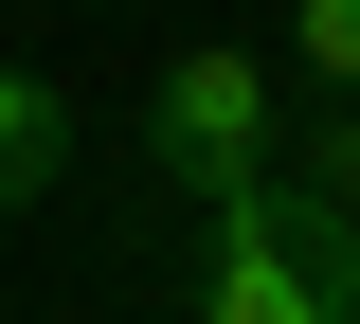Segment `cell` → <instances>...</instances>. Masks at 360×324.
<instances>
[{
  "mask_svg": "<svg viewBox=\"0 0 360 324\" xmlns=\"http://www.w3.org/2000/svg\"><path fill=\"white\" fill-rule=\"evenodd\" d=\"M72 144H90V108L54 91V72H18V54H0V216H37V198L72 181Z\"/></svg>",
  "mask_w": 360,
  "mask_h": 324,
  "instance_id": "cell-3",
  "label": "cell"
},
{
  "mask_svg": "<svg viewBox=\"0 0 360 324\" xmlns=\"http://www.w3.org/2000/svg\"><path fill=\"white\" fill-rule=\"evenodd\" d=\"M144 162H162L180 198H234L288 162V54L252 37H180L162 72H144Z\"/></svg>",
  "mask_w": 360,
  "mask_h": 324,
  "instance_id": "cell-2",
  "label": "cell"
},
{
  "mask_svg": "<svg viewBox=\"0 0 360 324\" xmlns=\"http://www.w3.org/2000/svg\"><path fill=\"white\" fill-rule=\"evenodd\" d=\"M198 324H360V216H324L288 162L198 198Z\"/></svg>",
  "mask_w": 360,
  "mask_h": 324,
  "instance_id": "cell-1",
  "label": "cell"
},
{
  "mask_svg": "<svg viewBox=\"0 0 360 324\" xmlns=\"http://www.w3.org/2000/svg\"><path fill=\"white\" fill-rule=\"evenodd\" d=\"M288 181H307L324 216H360V91H324V108H288Z\"/></svg>",
  "mask_w": 360,
  "mask_h": 324,
  "instance_id": "cell-4",
  "label": "cell"
},
{
  "mask_svg": "<svg viewBox=\"0 0 360 324\" xmlns=\"http://www.w3.org/2000/svg\"><path fill=\"white\" fill-rule=\"evenodd\" d=\"M288 72L307 91H360V0H288Z\"/></svg>",
  "mask_w": 360,
  "mask_h": 324,
  "instance_id": "cell-5",
  "label": "cell"
}]
</instances>
